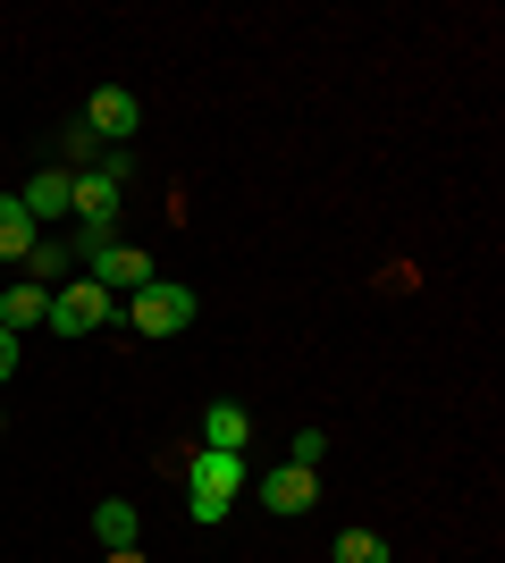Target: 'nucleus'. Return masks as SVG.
Here are the masks:
<instances>
[{
    "label": "nucleus",
    "instance_id": "13",
    "mask_svg": "<svg viewBox=\"0 0 505 563\" xmlns=\"http://www.w3.org/2000/svg\"><path fill=\"white\" fill-rule=\"evenodd\" d=\"M337 563H387L380 530H337Z\"/></svg>",
    "mask_w": 505,
    "mask_h": 563
},
{
    "label": "nucleus",
    "instance_id": "18",
    "mask_svg": "<svg viewBox=\"0 0 505 563\" xmlns=\"http://www.w3.org/2000/svg\"><path fill=\"white\" fill-rule=\"evenodd\" d=\"M0 286H9V261H0Z\"/></svg>",
    "mask_w": 505,
    "mask_h": 563
},
{
    "label": "nucleus",
    "instance_id": "3",
    "mask_svg": "<svg viewBox=\"0 0 505 563\" xmlns=\"http://www.w3.org/2000/svg\"><path fill=\"white\" fill-rule=\"evenodd\" d=\"M101 320H119V295H101L94 278L51 286V311H43V329H51V336H94Z\"/></svg>",
    "mask_w": 505,
    "mask_h": 563
},
{
    "label": "nucleus",
    "instance_id": "14",
    "mask_svg": "<svg viewBox=\"0 0 505 563\" xmlns=\"http://www.w3.org/2000/svg\"><path fill=\"white\" fill-rule=\"evenodd\" d=\"M320 454H329V429H295V438H287V463H304V471H312Z\"/></svg>",
    "mask_w": 505,
    "mask_h": 563
},
{
    "label": "nucleus",
    "instance_id": "5",
    "mask_svg": "<svg viewBox=\"0 0 505 563\" xmlns=\"http://www.w3.org/2000/svg\"><path fill=\"white\" fill-rule=\"evenodd\" d=\"M68 219H76V228H119V186H110L101 168L68 177Z\"/></svg>",
    "mask_w": 505,
    "mask_h": 563
},
{
    "label": "nucleus",
    "instance_id": "16",
    "mask_svg": "<svg viewBox=\"0 0 505 563\" xmlns=\"http://www.w3.org/2000/svg\"><path fill=\"white\" fill-rule=\"evenodd\" d=\"M9 378H18V336L0 329V387H9Z\"/></svg>",
    "mask_w": 505,
    "mask_h": 563
},
{
    "label": "nucleus",
    "instance_id": "10",
    "mask_svg": "<svg viewBox=\"0 0 505 563\" xmlns=\"http://www.w3.org/2000/svg\"><path fill=\"white\" fill-rule=\"evenodd\" d=\"M18 202H25V219H34V228H43V219H68V168H43Z\"/></svg>",
    "mask_w": 505,
    "mask_h": 563
},
{
    "label": "nucleus",
    "instance_id": "17",
    "mask_svg": "<svg viewBox=\"0 0 505 563\" xmlns=\"http://www.w3.org/2000/svg\"><path fill=\"white\" fill-rule=\"evenodd\" d=\"M110 563H144V547H110Z\"/></svg>",
    "mask_w": 505,
    "mask_h": 563
},
{
    "label": "nucleus",
    "instance_id": "6",
    "mask_svg": "<svg viewBox=\"0 0 505 563\" xmlns=\"http://www.w3.org/2000/svg\"><path fill=\"white\" fill-rule=\"evenodd\" d=\"M85 278H94L101 295H135V286H152V261L135 253V244H110V253L85 261Z\"/></svg>",
    "mask_w": 505,
    "mask_h": 563
},
{
    "label": "nucleus",
    "instance_id": "7",
    "mask_svg": "<svg viewBox=\"0 0 505 563\" xmlns=\"http://www.w3.org/2000/svg\"><path fill=\"white\" fill-rule=\"evenodd\" d=\"M262 505H270V514H278V521H295V514H312V505H320V488H312V471H304V463H278V471H270V479H262Z\"/></svg>",
    "mask_w": 505,
    "mask_h": 563
},
{
    "label": "nucleus",
    "instance_id": "1",
    "mask_svg": "<svg viewBox=\"0 0 505 563\" xmlns=\"http://www.w3.org/2000/svg\"><path fill=\"white\" fill-rule=\"evenodd\" d=\"M186 488H194L186 514H194V521H219V514L244 496V454H211V446H202V454L186 463Z\"/></svg>",
    "mask_w": 505,
    "mask_h": 563
},
{
    "label": "nucleus",
    "instance_id": "9",
    "mask_svg": "<svg viewBox=\"0 0 505 563\" xmlns=\"http://www.w3.org/2000/svg\"><path fill=\"white\" fill-rule=\"evenodd\" d=\"M244 438H253V412H244V404H211V412H202V446L211 454H244Z\"/></svg>",
    "mask_w": 505,
    "mask_h": 563
},
{
    "label": "nucleus",
    "instance_id": "19",
    "mask_svg": "<svg viewBox=\"0 0 505 563\" xmlns=\"http://www.w3.org/2000/svg\"><path fill=\"white\" fill-rule=\"evenodd\" d=\"M0 429H9V404H0Z\"/></svg>",
    "mask_w": 505,
    "mask_h": 563
},
{
    "label": "nucleus",
    "instance_id": "8",
    "mask_svg": "<svg viewBox=\"0 0 505 563\" xmlns=\"http://www.w3.org/2000/svg\"><path fill=\"white\" fill-rule=\"evenodd\" d=\"M43 311H51V286L18 278V286H0V329L25 336V329H43Z\"/></svg>",
    "mask_w": 505,
    "mask_h": 563
},
{
    "label": "nucleus",
    "instance_id": "2",
    "mask_svg": "<svg viewBox=\"0 0 505 563\" xmlns=\"http://www.w3.org/2000/svg\"><path fill=\"white\" fill-rule=\"evenodd\" d=\"M119 311H127V320H135L144 336H177V329H194L202 295H194V286H177V278H152V286H135Z\"/></svg>",
    "mask_w": 505,
    "mask_h": 563
},
{
    "label": "nucleus",
    "instance_id": "15",
    "mask_svg": "<svg viewBox=\"0 0 505 563\" xmlns=\"http://www.w3.org/2000/svg\"><path fill=\"white\" fill-rule=\"evenodd\" d=\"M25 261H34L43 278H59V269H68V244H34V253H25Z\"/></svg>",
    "mask_w": 505,
    "mask_h": 563
},
{
    "label": "nucleus",
    "instance_id": "4",
    "mask_svg": "<svg viewBox=\"0 0 505 563\" xmlns=\"http://www.w3.org/2000/svg\"><path fill=\"white\" fill-rule=\"evenodd\" d=\"M144 126V101L127 93V85H101L94 101H85V135H101V143H127Z\"/></svg>",
    "mask_w": 505,
    "mask_h": 563
},
{
    "label": "nucleus",
    "instance_id": "11",
    "mask_svg": "<svg viewBox=\"0 0 505 563\" xmlns=\"http://www.w3.org/2000/svg\"><path fill=\"white\" fill-rule=\"evenodd\" d=\"M34 253V219H25L18 194H0V261H25Z\"/></svg>",
    "mask_w": 505,
    "mask_h": 563
},
{
    "label": "nucleus",
    "instance_id": "12",
    "mask_svg": "<svg viewBox=\"0 0 505 563\" xmlns=\"http://www.w3.org/2000/svg\"><path fill=\"white\" fill-rule=\"evenodd\" d=\"M135 530H144V521H135V505H127V496L94 505V539H101V547H135Z\"/></svg>",
    "mask_w": 505,
    "mask_h": 563
}]
</instances>
